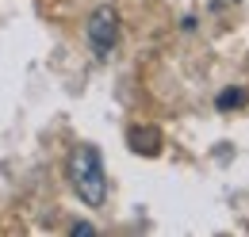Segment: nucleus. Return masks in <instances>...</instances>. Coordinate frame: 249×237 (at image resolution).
I'll return each mask as SVG.
<instances>
[{
  "instance_id": "obj_1",
  "label": "nucleus",
  "mask_w": 249,
  "mask_h": 237,
  "mask_svg": "<svg viewBox=\"0 0 249 237\" xmlns=\"http://www.w3.org/2000/svg\"><path fill=\"white\" fill-rule=\"evenodd\" d=\"M69 180H73V191L89 203L100 207L107 199V176H104V165H100V153L92 146H77L69 153Z\"/></svg>"
},
{
  "instance_id": "obj_2",
  "label": "nucleus",
  "mask_w": 249,
  "mask_h": 237,
  "mask_svg": "<svg viewBox=\"0 0 249 237\" xmlns=\"http://www.w3.org/2000/svg\"><path fill=\"white\" fill-rule=\"evenodd\" d=\"M89 42L100 58H111L115 42H119V16L111 8H96L92 19H89Z\"/></svg>"
},
{
  "instance_id": "obj_3",
  "label": "nucleus",
  "mask_w": 249,
  "mask_h": 237,
  "mask_svg": "<svg viewBox=\"0 0 249 237\" xmlns=\"http://www.w3.org/2000/svg\"><path fill=\"white\" fill-rule=\"evenodd\" d=\"M242 103H246V92L242 88H230V92L218 96V107H222V111H226V107H242Z\"/></svg>"
},
{
  "instance_id": "obj_4",
  "label": "nucleus",
  "mask_w": 249,
  "mask_h": 237,
  "mask_svg": "<svg viewBox=\"0 0 249 237\" xmlns=\"http://www.w3.org/2000/svg\"><path fill=\"white\" fill-rule=\"evenodd\" d=\"M81 234L89 237V234H96V230H92V226H89V222H77V226H73V237H81Z\"/></svg>"
}]
</instances>
